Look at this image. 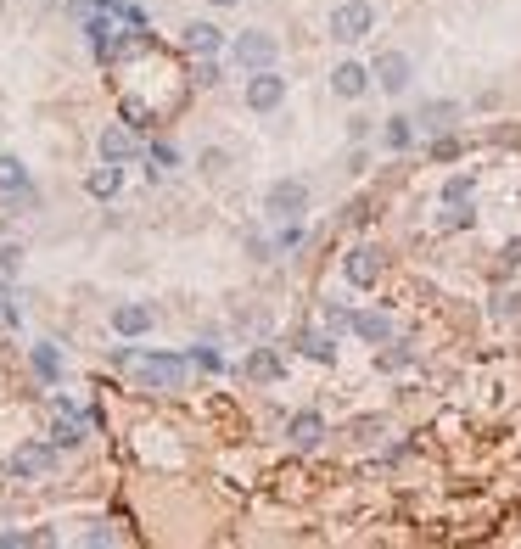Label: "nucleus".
<instances>
[{"mask_svg": "<svg viewBox=\"0 0 521 549\" xmlns=\"http://www.w3.org/2000/svg\"><path fill=\"white\" fill-rule=\"evenodd\" d=\"M0 6H6V0H0Z\"/></svg>", "mask_w": 521, "mask_h": 549, "instance_id": "72a5a7b5", "label": "nucleus"}, {"mask_svg": "<svg viewBox=\"0 0 521 549\" xmlns=\"http://www.w3.org/2000/svg\"><path fill=\"white\" fill-rule=\"evenodd\" d=\"M247 376H253V381H281L286 376L281 353H275V348H253V353H247Z\"/></svg>", "mask_w": 521, "mask_h": 549, "instance_id": "aec40b11", "label": "nucleus"}, {"mask_svg": "<svg viewBox=\"0 0 521 549\" xmlns=\"http://www.w3.org/2000/svg\"><path fill=\"white\" fill-rule=\"evenodd\" d=\"M180 45L191 51V57H219V51H225V29L208 23V17H191V23L180 29Z\"/></svg>", "mask_w": 521, "mask_h": 549, "instance_id": "6e6552de", "label": "nucleus"}, {"mask_svg": "<svg viewBox=\"0 0 521 549\" xmlns=\"http://www.w3.org/2000/svg\"><path fill=\"white\" fill-rule=\"evenodd\" d=\"M241 101H247V113H281V107H286V73H281V68L247 73V90H241Z\"/></svg>", "mask_w": 521, "mask_h": 549, "instance_id": "7ed1b4c3", "label": "nucleus"}, {"mask_svg": "<svg viewBox=\"0 0 521 549\" xmlns=\"http://www.w3.org/2000/svg\"><path fill=\"white\" fill-rule=\"evenodd\" d=\"M325 331H353V314L348 309H331V314H325Z\"/></svg>", "mask_w": 521, "mask_h": 549, "instance_id": "c756f323", "label": "nucleus"}, {"mask_svg": "<svg viewBox=\"0 0 521 549\" xmlns=\"http://www.w3.org/2000/svg\"><path fill=\"white\" fill-rule=\"evenodd\" d=\"M286 443L303 449V454L320 449V443H325V415H320V409H297L292 421H286Z\"/></svg>", "mask_w": 521, "mask_h": 549, "instance_id": "9d476101", "label": "nucleus"}, {"mask_svg": "<svg viewBox=\"0 0 521 549\" xmlns=\"http://www.w3.org/2000/svg\"><path fill=\"white\" fill-rule=\"evenodd\" d=\"M303 241H309V225H303V219H281V241H275V247H281V253H297Z\"/></svg>", "mask_w": 521, "mask_h": 549, "instance_id": "393cba45", "label": "nucleus"}, {"mask_svg": "<svg viewBox=\"0 0 521 549\" xmlns=\"http://www.w3.org/2000/svg\"><path fill=\"white\" fill-rule=\"evenodd\" d=\"M51 443H57V449H79V443H85V432H79V421H73V415H62L57 432H51Z\"/></svg>", "mask_w": 521, "mask_h": 549, "instance_id": "a878e982", "label": "nucleus"}, {"mask_svg": "<svg viewBox=\"0 0 521 549\" xmlns=\"http://www.w3.org/2000/svg\"><path fill=\"white\" fill-rule=\"evenodd\" d=\"M0 191H29V169L6 152H0Z\"/></svg>", "mask_w": 521, "mask_h": 549, "instance_id": "5701e85b", "label": "nucleus"}, {"mask_svg": "<svg viewBox=\"0 0 521 549\" xmlns=\"http://www.w3.org/2000/svg\"><path fill=\"white\" fill-rule=\"evenodd\" d=\"M29 365H34V376H40L45 387H57V381H62V353H57V342H34V348H29Z\"/></svg>", "mask_w": 521, "mask_h": 549, "instance_id": "a211bd4d", "label": "nucleus"}, {"mask_svg": "<svg viewBox=\"0 0 521 549\" xmlns=\"http://www.w3.org/2000/svg\"><path fill=\"white\" fill-rule=\"evenodd\" d=\"M6 465H12V477H45V471L57 465V443H51V449H45V443H17Z\"/></svg>", "mask_w": 521, "mask_h": 549, "instance_id": "9b49d317", "label": "nucleus"}, {"mask_svg": "<svg viewBox=\"0 0 521 549\" xmlns=\"http://www.w3.org/2000/svg\"><path fill=\"white\" fill-rule=\"evenodd\" d=\"M432 157L437 163H454V157H460V141H454V135H432Z\"/></svg>", "mask_w": 521, "mask_h": 549, "instance_id": "bb28decb", "label": "nucleus"}, {"mask_svg": "<svg viewBox=\"0 0 521 549\" xmlns=\"http://www.w3.org/2000/svg\"><path fill=\"white\" fill-rule=\"evenodd\" d=\"M499 264H505V269H516V264H521V241H510L505 253H499Z\"/></svg>", "mask_w": 521, "mask_h": 549, "instance_id": "7c9ffc66", "label": "nucleus"}, {"mask_svg": "<svg viewBox=\"0 0 521 549\" xmlns=\"http://www.w3.org/2000/svg\"><path fill=\"white\" fill-rule=\"evenodd\" d=\"M191 365H197V370H208V376H213V370H225V359H219L213 348H191Z\"/></svg>", "mask_w": 521, "mask_h": 549, "instance_id": "cd10ccee", "label": "nucleus"}, {"mask_svg": "<svg viewBox=\"0 0 521 549\" xmlns=\"http://www.w3.org/2000/svg\"><path fill=\"white\" fill-rule=\"evenodd\" d=\"M96 146H101V157H107V163H129V157L141 152V141H135V129H129V124H107L96 135Z\"/></svg>", "mask_w": 521, "mask_h": 549, "instance_id": "ddd939ff", "label": "nucleus"}, {"mask_svg": "<svg viewBox=\"0 0 521 549\" xmlns=\"http://www.w3.org/2000/svg\"><path fill=\"white\" fill-rule=\"evenodd\" d=\"M477 225V208H471V202H449V208H443V219H437V230H471Z\"/></svg>", "mask_w": 521, "mask_h": 549, "instance_id": "4be33fe9", "label": "nucleus"}, {"mask_svg": "<svg viewBox=\"0 0 521 549\" xmlns=\"http://www.w3.org/2000/svg\"><path fill=\"white\" fill-rule=\"evenodd\" d=\"M454 118H460V101L437 96V101H421V113H415V124H421V135H449Z\"/></svg>", "mask_w": 521, "mask_h": 549, "instance_id": "f8f14e48", "label": "nucleus"}, {"mask_svg": "<svg viewBox=\"0 0 521 549\" xmlns=\"http://www.w3.org/2000/svg\"><path fill=\"white\" fill-rule=\"evenodd\" d=\"M370 90H376V73H370L365 62L342 57L337 68H331V96H337V101H365Z\"/></svg>", "mask_w": 521, "mask_h": 549, "instance_id": "0eeeda50", "label": "nucleus"}, {"mask_svg": "<svg viewBox=\"0 0 521 549\" xmlns=\"http://www.w3.org/2000/svg\"><path fill=\"white\" fill-rule=\"evenodd\" d=\"M135 376H141L146 387L180 393V387H185V359H180V353H135Z\"/></svg>", "mask_w": 521, "mask_h": 549, "instance_id": "20e7f679", "label": "nucleus"}, {"mask_svg": "<svg viewBox=\"0 0 521 549\" xmlns=\"http://www.w3.org/2000/svg\"><path fill=\"white\" fill-rule=\"evenodd\" d=\"M370 73H376V90H387V96H404V90L415 85V62H409V51H398V45H387V51L370 62Z\"/></svg>", "mask_w": 521, "mask_h": 549, "instance_id": "423d86ee", "label": "nucleus"}, {"mask_svg": "<svg viewBox=\"0 0 521 549\" xmlns=\"http://www.w3.org/2000/svg\"><path fill=\"white\" fill-rule=\"evenodd\" d=\"M353 337H359V342H376V348H381V342L393 337V320H387L381 309H359V314H353Z\"/></svg>", "mask_w": 521, "mask_h": 549, "instance_id": "f3484780", "label": "nucleus"}, {"mask_svg": "<svg viewBox=\"0 0 521 549\" xmlns=\"http://www.w3.org/2000/svg\"><path fill=\"white\" fill-rule=\"evenodd\" d=\"M415 141H421V124H415L409 113H393L387 124H381V146H387V152H409Z\"/></svg>", "mask_w": 521, "mask_h": 549, "instance_id": "2eb2a0df", "label": "nucleus"}, {"mask_svg": "<svg viewBox=\"0 0 521 549\" xmlns=\"http://www.w3.org/2000/svg\"><path fill=\"white\" fill-rule=\"evenodd\" d=\"M409 359H415V353H409L404 342H381V353H376V370L387 376V370H404Z\"/></svg>", "mask_w": 521, "mask_h": 549, "instance_id": "b1692460", "label": "nucleus"}, {"mask_svg": "<svg viewBox=\"0 0 521 549\" xmlns=\"http://www.w3.org/2000/svg\"><path fill=\"white\" fill-rule=\"evenodd\" d=\"M230 62H236L241 73L275 68V62H281V40H275L269 29H241L236 40H230Z\"/></svg>", "mask_w": 521, "mask_h": 549, "instance_id": "f257e3e1", "label": "nucleus"}, {"mask_svg": "<svg viewBox=\"0 0 521 549\" xmlns=\"http://www.w3.org/2000/svg\"><path fill=\"white\" fill-rule=\"evenodd\" d=\"M213 12H230V6H241V0H208Z\"/></svg>", "mask_w": 521, "mask_h": 549, "instance_id": "2f4dec72", "label": "nucleus"}, {"mask_svg": "<svg viewBox=\"0 0 521 549\" xmlns=\"http://www.w3.org/2000/svg\"><path fill=\"white\" fill-rule=\"evenodd\" d=\"M342 275H348V286H359V292L381 286V253L376 247H353V253L342 258Z\"/></svg>", "mask_w": 521, "mask_h": 549, "instance_id": "1a4fd4ad", "label": "nucleus"}, {"mask_svg": "<svg viewBox=\"0 0 521 549\" xmlns=\"http://www.w3.org/2000/svg\"><path fill=\"white\" fill-rule=\"evenodd\" d=\"M331 40L337 45H359V40H370L376 34V6L370 0H342V6H331Z\"/></svg>", "mask_w": 521, "mask_h": 549, "instance_id": "f03ea898", "label": "nucleus"}, {"mask_svg": "<svg viewBox=\"0 0 521 549\" xmlns=\"http://www.w3.org/2000/svg\"><path fill=\"white\" fill-rule=\"evenodd\" d=\"M85 191H90L96 202H113L118 191H124V163H107V157H101V169H90Z\"/></svg>", "mask_w": 521, "mask_h": 549, "instance_id": "dca6fc26", "label": "nucleus"}, {"mask_svg": "<svg viewBox=\"0 0 521 549\" xmlns=\"http://www.w3.org/2000/svg\"><path fill=\"white\" fill-rule=\"evenodd\" d=\"M0 269H6V275H17V269H23V247H0Z\"/></svg>", "mask_w": 521, "mask_h": 549, "instance_id": "c85d7f7f", "label": "nucleus"}, {"mask_svg": "<svg viewBox=\"0 0 521 549\" xmlns=\"http://www.w3.org/2000/svg\"><path fill=\"white\" fill-rule=\"evenodd\" d=\"M297 348H303V359H314V365H337V331H309Z\"/></svg>", "mask_w": 521, "mask_h": 549, "instance_id": "6ab92c4d", "label": "nucleus"}, {"mask_svg": "<svg viewBox=\"0 0 521 549\" xmlns=\"http://www.w3.org/2000/svg\"><path fill=\"white\" fill-rule=\"evenodd\" d=\"M437 197H443V208H449V202H471V197H477V174H471V169L449 174V180H443V191H437Z\"/></svg>", "mask_w": 521, "mask_h": 549, "instance_id": "412c9836", "label": "nucleus"}, {"mask_svg": "<svg viewBox=\"0 0 521 549\" xmlns=\"http://www.w3.org/2000/svg\"><path fill=\"white\" fill-rule=\"evenodd\" d=\"M96 6H118V0H96Z\"/></svg>", "mask_w": 521, "mask_h": 549, "instance_id": "473e14b6", "label": "nucleus"}, {"mask_svg": "<svg viewBox=\"0 0 521 549\" xmlns=\"http://www.w3.org/2000/svg\"><path fill=\"white\" fill-rule=\"evenodd\" d=\"M152 303H118L113 309V331L118 337H146V331H152Z\"/></svg>", "mask_w": 521, "mask_h": 549, "instance_id": "4468645a", "label": "nucleus"}, {"mask_svg": "<svg viewBox=\"0 0 521 549\" xmlns=\"http://www.w3.org/2000/svg\"><path fill=\"white\" fill-rule=\"evenodd\" d=\"M264 213H269V219H303V213H309V185L297 180V174L275 180L264 191Z\"/></svg>", "mask_w": 521, "mask_h": 549, "instance_id": "39448f33", "label": "nucleus"}]
</instances>
